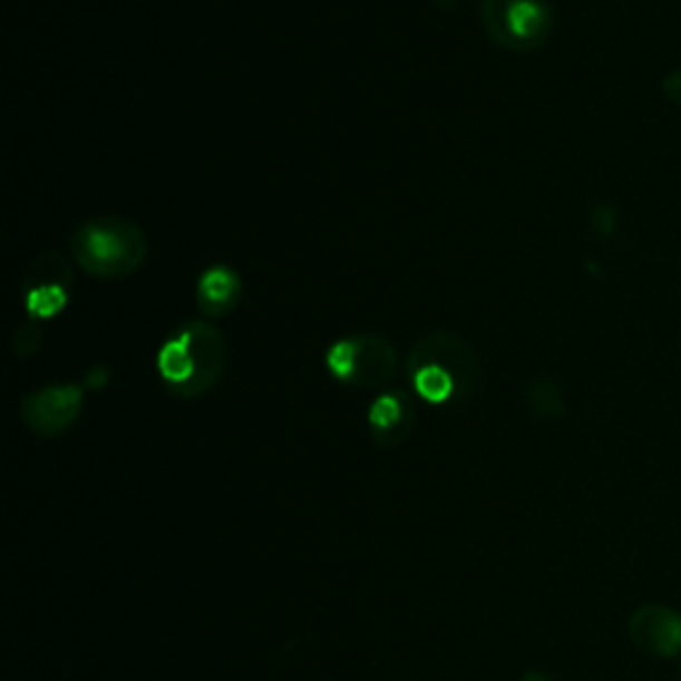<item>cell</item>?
<instances>
[{
    "mask_svg": "<svg viewBox=\"0 0 681 681\" xmlns=\"http://www.w3.org/2000/svg\"><path fill=\"white\" fill-rule=\"evenodd\" d=\"M72 256L88 274L101 280H120L134 274L147 259V240L126 218H96L72 235Z\"/></svg>",
    "mask_w": 681,
    "mask_h": 681,
    "instance_id": "1",
    "label": "cell"
},
{
    "mask_svg": "<svg viewBox=\"0 0 681 681\" xmlns=\"http://www.w3.org/2000/svg\"><path fill=\"white\" fill-rule=\"evenodd\" d=\"M481 25L495 46L525 53L552 32V9L546 0H481Z\"/></svg>",
    "mask_w": 681,
    "mask_h": 681,
    "instance_id": "2",
    "label": "cell"
},
{
    "mask_svg": "<svg viewBox=\"0 0 681 681\" xmlns=\"http://www.w3.org/2000/svg\"><path fill=\"white\" fill-rule=\"evenodd\" d=\"M328 370L339 381L349 387L376 389L389 383L397 376L400 360H397L395 347L387 339L376 333L354 335V339H341L328 349L325 357Z\"/></svg>",
    "mask_w": 681,
    "mask_h": 681,
    "instance_id": "3",
    "label": "cell"
},
{
    "mask_svg": "<svg viewBox=\"0 0 681 681\" xmlns=\"http://www.w3.org/2000/svg\"><path fill=\"white\" fill-rule=\"evenodd\" d=\"M82 387L75 383H59V387H46L32 391L22 400L19 416L27 429L38 437H59L78 421L82 412Z\"/></svg>",
    "mask_w": 681,
    "mask_h": 681,
    "instance_id": "4",
    "label": "cell"
},
{
    "mask_svg": "<svg viewBox=\"0 0 681 681\" xmlns=\"http://www.w3.org/2000/svg\"><path fill=\"white\" fill-rule=\"evenodd\" d=\"M424 364H439L458 381L460 395H469L479 378V360L464 339L453 333H431L416 343L408 357V376Z\"/></svg>",
    "mask_w": 681,
    "mask_h": 681,
    "instance_id": "5",
    "label": "cell"
},
{
    "mask_svg": "<svg viewBox=\"0 0 681 681\" xmlns=\"http://www.w3.org/2000/svg\"><path fill=\"white\" fill-rule=\"evenodd\" d=\"M184 335H187L192 357H195V381L189 383L187 389H184V400H195V397H203L205 391L216 387V381L224 373V364H226V341L224 335L218 333L216 328L211 325V322H192L182 330Z\"/></svg>",
    "mask_w": 681,
    "mask_h": 681,
    "instance_id": "6",
    "label": "cell"
},
{
    "mask_svg": "<svg viewBox=\"0 0 681 681\" xmlns=\"http://www.w3.org/2000/svg\"><path fill=\"white\" fill-rule=\"evenodd\" d=\"M412 416L416 412H412L410 402L402 395H381L368 410L373 439L381 447L402 445L412 429Z\"/></svg>",
    "mask_w": 681,
    "mask_h": 681,
    "instance_id": "7",
    "label": "cell"
},
{
    "mask_svg": "<svg viewBox=\"0 0 681 681\" xmlns=\"http://www.w3.org/2000/svg\"><path fill=\"white\" fill-rule=\"evenodd\" d=\"M195 301L203 314L208 318H224L240 301V278L237 272L226 270V266H211L208 272L197 280Z\"/></svg>",
    "mask_w": 681,
    "mask_h": 681,
    "instance_id": "8",
    "label": "cell"
},
{
    "mask_svg": "<svg viewBox=\"0 0 681 681\" xmlns=\"http://www.w3.org/2000/svg\"><path fill=\"white\" fill-rule=\"evenodd\" d=\"M157 370H160L163 381L168 383L171 391L176 397L184 395V389L195 381V357H192L187 335L178 333L174 339H168L157 352Z\"/></svg>",
    "mask_w": 681,
    "mask_h": 681,
    "instance_id": "9",
    "label": "cell"
},
{
    "mask_svg": "<svg viewBox=\"0 0 681 681\" xmlns=\"http://www.w3.org/2000/svg\"><path fill=\"white\" fill-rule=\"evenodd\" d=\"M410 381L412 389L418 391V397L429 405H445L447 400L460 395L456 378L447 373L445 368H439V364H424V368L412 370Z\"/></svg>",
    "mask_w": 681,
    "mask_h": 681,
    "instance_id": "10",
    "label": "cell"
},
{
    "mask_svg": "<svg viewBox=\"0 0 681 681\" xmlns=\"http://www.w3.org/2000/svg\"><path fill=\"white\" fill-rule=\"evenodd\" d=\"M72 274L67 270V261L61 259L59 251H46L43 256H40L36 264L30 266V270L25 272L22 278V288L25 291H30V288L38 285H65L70 288Z\"/></svg>",
    "mask_w": 681,
    "mask_h": 681,
    "instance_id": "11",
    "label": "cell"
},
{
    "mask_svg": "<svg viewBox=\"0 0 681 681\" xmlns=\"http://www.w3.org/2000/svg\"><path fill=\"white\" fill-rule=\"evenodd\" d=\"M25 307L30 318L51 320L67 307V288L65 285H38L25 291Z\"/></svg>",
    "mask_w": 681,
    "mask_h": 681,
    "instance_id": "12",
    "label": "cell"
},
{
    "mask_svg": "<svg viewBox=\"0 0 681 681\" xmlns=\"http://www.w3.org/2000/svg\"><path fill=\"white\" fill-rule=\"evenodd\" d=\"M527 402L538 418H560L564 412L562 391L552 378H535L527 389Z\"/></svg>",
    "mask_w": 681,
    "mask_h": 681,
    "instance_id": "13",
    "label": "cell"
},
{
    "mask_svg": "<svg viewBox=\"0 0 681 681\" xmlns=\"http://www.w3.org/2000/svg\"><path fill=\"white\" fill-rule=\"evenodd\" d=\"M660 88H663L665 99L673 101V105H681V70L665 75L663 86H660Z\"/></svg>",
    "mask_w": 681,
    "mask_h": 681,
    "instance_id": "14",
    "label": "cell"
},
{
    "mask_svg": "<svg viewBox=\"0 0 681 681\" xmlns=\"http://www.w3.org/2000/svg\"><path fill=\"white\" fill-rule=\"evenodd\" d=\"M594 226L602 235H610V232L615 230V213H612L610 205H600V211H596L594 216Z\"/></svg>",
    "mask_w": 681,
    "mask_h": 681,
    "instance_id": "15",
    "label": "cell"
},
{
    "mask_svg": "<svg viewBox=\"0 0 681 681\" xmlns=\"http://www.w3.org/2000/svg\"><path fill=\"white\" fill-rule=\"evenodd\" d=\"M522 681H552V679L543 677V673H529V677H525Z\"/></svg>",
    "mask_w": 681,
    "mask_h": 681,
    "instance_id": "16",
    "label": "cell"
}]
</instances>
